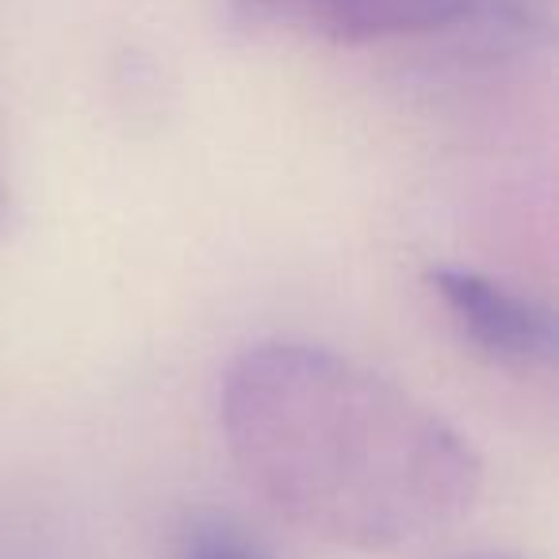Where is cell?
Here are the masks:
<instances>
[{
	"label": "cell",
	"instance_id": "6da1fadb",
	"mask_svg": "<svg viewBox=\"0 0 559 559\" xmlns=\"http://www.w3.org/2000/svg\"><path fill=\"white\" fill-rule=\"evenodd\" d=\"M241 479L292 525L357 551H391L460 521L483 460L399 383L307 342L249 345L218 395Z\"/></svg>",
	"mask_w": 559,
	"mask_h": 559
},
{
	"label": "cell",
	"instance_id": "7a4b0ae2",
	"mask_svg": "<svg viewBox=\"0 0 559 559\" xmlns=\"http://www.w3.org/2000/svg\"><path fill=\"white\" fill-rule=\"evenodd\" d=\"M502 0H230V12L257 32H288L334 47L421 39L495 16Z\"/></svg>",
	"mask_w": 559,
	"mask_h": 559
},
{
	"label": "cell",
	"instance_id": "3957f363",
	"mask_svg": "<svg viewBox=\"0 0 559 559\" xmlns=\"http://www.w3.org/2000/svg\"><path fill=\"white\" fill-rule=\"evenodd\" d=\"M429 288L456 330L490 360L540 368L556 360V314L540 299L475 269H429Z\"/></svg>",
	"mask_w": 559,
	"mask_h": 559
},
{
	"label": "cell",
	"instance_id": "277c9868",
	"mask_svg": "<svg viewBox=\"0 0 559 559\" xmlns=\"http://www.w3.org/2000/svg\"><path fill=\"white\" fill-rule=\"evenodd\" d=\"M177 559H269V551L226 518H192L180 528Z\"/></svg>",
	"mask_w": 559,
	"mask_h": 559
},
{
	"label": "cell",
	"instance_id": "5b68a950",
	"mask_svg": "<svg viewBox=\"0 0 559 559\" xmlns=\"http://www.w3.org/2000/svg\"><path fill=\"white\" fill-rule=\"evenodd\" d=\"M9 223H12V192H9L4 173H0V234L9 230Z\"/></svg>",
	"mask_w": 559,
	"mask_h": 559
},
{
	"label": "cell",
	"instance_id": "8992f818",
	"mask_svg": "<svg viewBox=\"0 0 559 559\" xmlns=\"http://www.w3.org/2000/svg\"><path fill=\"white\" fill-rule=\"evenodd\" d=\"M472 559H502V556H472Z\"/></svg>",
	"mask_w": 559,
	"mask_h": 559
}]
</instances>
